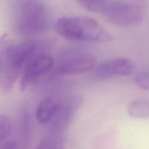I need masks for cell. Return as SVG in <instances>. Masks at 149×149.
Wrapping results in <instances>:
<instances>
[{"label": "cell", "mask_w": 149, "mask_h": 149, "mask_svg": "<svg viewBox=\"0 0 149 149\" xmlns=\"http://www.w3.org/2000/svg\"><path fill=\"white\" fill-rule=\"evenodd\" d=\"M39 45L34 41L13 44L4 35L0 39V87L5 93L13 90L26 64L39 53Z\"/></svg>", "instance_id": "cell-1"}, {"label": "cell", "mask_w": 149, "mask_h": 149, "mask_svg": "<svg viewBox=\"0 0 149 149\" xmlns=\"http://www.w3.org/2000/svg\"><path fill=\"white\" fill-rule=\"evenodd\" d=\"M58 34L68 40L105 43L112 40L111 34L99 22L87 16L60 18L55 25Z\"/></svg>", "instance_id": "cell-2"}, {"label": "cell", "mask_w": 149, "mask_h": 149, "mask_svg": "<svg viewBox=\"0 0 149 149\" xmlns=\"http://www.w3.org/2000/svg\"><path fill=\"white\" fill-rule=\"evenodd\" d=\"M49 24V13L39 0H19L15 8L13 27L20 36H34L45 31Z\"/></svg>", "instance_id": "cell-3"}, {"label": "cell", "mask_w": 149, "mask_h": 149, "mask_svg": "<svg viewBox=\"0 0 149 149\" xmlns=\"http://www.w3.org/2000/svg\"><path fill=\"white\" fill-rule=\"evenodd\" d=\"M105 18L119 28H130L139 25L143 18L140 4L123 0L107 2L102 11Z\"/></svg>", "instance_id": "cell-4"}, {"label": "cell", "mask_w": 149, "mask_h": 149, "mask_svg": "<svg viewBox=\"0 0 149 149\" xmlns=\"http://www.w3.org/2000/svg\"><path fill=\"white\" fill-rule=\"evenodd\" d=\"M52 57L39 52L29 61L23 70L20 79V91L23 92L33 85L42 76L47 74L53 66Z\"/></svg>", "instance_id": "cell-5"}, {"label": "cell", "mask_w": 149, "mask_h": 149, "mask_svg": "<svg viewBox=\"0 0 149 149\" xmlns=\"http://www.w3.org/2000/svg\"><path fill=\"white\" fill-rule=\"evenodd\" d=\"M134 68V63L130 58H113L96 66L90 74V78L94 81H103L116 77H126L133 72Z\"/></svg>", "instance_id": "cell-6"}, {"label": "cell", "mask_w": 149, "mask_h": 149, "mask_svg": "<svg viewBox=\"0 0 149 149\" xmlns=\"http://www.w3.org/2000/svg\"><path fill=\"white\" fill-rule=\"evenodd\" d=\"M81 105L79 97H71L60 103L59 109L53 120L50 122V136L62 140L65 129L74 119L76 113Z\"/></svg>", "instance_id": "cell-7"}, {"label": "cell", "mask_w": 149, "mask_h": 149, "mask_svg": "<svg viewBox=\"0 0 149 149\" xmlns=\"http://www.w3.org/2000/svg\"><path fill=\"white\" fill-rule=\"evenodd\" d=\"M97 66V61L95 58L88 55H81L70 58L63 63L58 68L59 74H79L93 71Z\"/></svg>", "instance_id": "cell-8"}, {"label": "cell", "mask_w": 149, "mask_h": 149, "mask_svg": "<svg viewBox=\"0 0 149 149\" xmlns=\"http://www.w3.org/2000/svg\"><path fill=\"white\" fill-rule=\"evenodd\" d=\"M60 103L52 98H45L39 103L36 111V118L42 125L50 123L55 118Z\"/></svg>", "instance_id": "cell-9"}, {"label": "cell", "mask_w": 149, "mask_h": 149, "mask_svg": "<svg viewBox=\"0 0 149 149\" xmlns=\"http://www.w3.org/2000/svg\"><path fill=\"white\" fill-rule=\"evenodd\" d=\"M127 113L135 119H149V100L141 99L131 102L127 106Z\"/></svg>", "instance_id": "cell-10"}, {"label": "cell", "mask_w": 149, "mask_h": 149, "mask_svg": "<svg viewBox=\"0 0 149 149\" xmlns=\"http://www.w3.org/2000/svg\"><path fill=\"white\" fill-rule=\"evenodd\" d=\"M82 7L90 12H101L107 4V0H77Z\"/></svg>", "instance_id": "cell-11"}, {"label": "cell", "mask_w": 149, "mask_h": 149, "mask_svg": "<svg viewBox=\"0 0 149 149\" xmlns=\"http://www.w3.org/2000/svg\"><path fill=\"white\" fill-rule=\"evenodd\" d=\"M12 130L11 120L6 115L0 114V143L10 135Z\"/></svg>", "instance_id": "cell-12"}, {"label": "cell", "mask_w": 149, "mask_h": 149, "mask_svg": "<svg viewBox=\"0 0 149 149\" xmlns=\"http://www.w3.org/2000/svg\"><path fill=\"white\" fill-rule=\"evenodd\" d=\"M134 81L139 88L149 91V70L139 72L135 75Z\"/></svg>", "instance_id": "cell-13"}, {"label": "cell", "mask_w": 149, "mask_h": 149, "mask_svg": "<svg viewBox=\"0 0 149 149\" xmlns=\"http://www.w3.org/2000/svg\"><path fill=\"white\" fill-rule=\"evenodd\" d=\"M62 140L49 135L42 140L36 149H60Z\"/></svg>", "instance_id": "cell-14"}, {"label": "cell", "mask_w": 149, "mask_h": 149, "mask_svg": "<svg viewBox=\"0 0 149 149\" xmlns=\"http://www.w3.org/2000/svg\"><path fill=\"white\" fill-rule=\"evenodd\" d=\"M22 135L23 138H27L29 132V116L26 111H24L22 115Z\"/></svg>", "instance_id": "cell-15"}, {"label": "cell", "mask_w": 149, "mask_h": 149, "mask_svg": "<svg viewBox=\"0 0 149 149\" xmlns=\"http://www.w3.org/2000/svg\"><path fill=\"white\" fill-rule=\"evenodd\" d=\"M1 57H0V71H1Z\"/></svg>", "instance_id": "cell-16"}]
</instances>
